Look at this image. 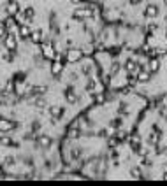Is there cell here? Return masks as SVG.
<instances>
[{
	"mask_svg": "<svg viewBox=\"0 0 167 186\" xmlns=\"http://www.w3.org/2000/svg\"><path fill=\"white\" fill-rule=\"evenodd\" d=\"M91 14H93V11H91V9H76V11H74V14H72V18L77 20V21H81V20H84L86 16H91Z\"/></svg>",
	"mask_w": 167,
	"mask_h": 186,
	"instance_id": "1",
	"label": "cell"
},
{
	"mask_svg": "<svg viewBox=\"0 0 167 186\" xmlns=\"http://www.w3.org/2000/svg\"><path fill=\"white\" fill-rule=\"evenodd\" d=\"M81 56H83V53L77 49H70L69 55H67V62H79L81 60Z\"/></svg>",
	"mask_w": 167,
	"mask_h": 186,
	"instance_id": "2",
	"label": "cell"
},
{
	"mask_svg": "<svg viewBox=\"0 0 167 186\" xmlns=\"http://www.w3.org/2000/svg\"><path fill=\"white\" fill-rule=\"evenodd\" d=\"M6 46L9 51L16 49V46H18V42H16V37H14V34H11V35L6 37Z\"/></svg>",
	"mask_w": 167,
	"mask_h": 186,
	"instance_id": "3",
	"label": "cell"
},
{
	"mask_svg": "<svg viewBox=\"0 0 167 186\" xmlns=\"http://www.w3.org/2000/svg\"><path fill=\"white\" fill-rule=\"evenodd\" d=\"M42 53H44L46 58H55V55H56L51 44H42Z\"/></svg>",
	"mask_w": 167,
	"mask_h": 186,
	"instance_id": "4",
	"label": "cell"
},
{
	"mask_svg": "<svg viewBox=\"0 0 167 186\" xmlns=\"http://www.w3.org/2000/svg\"><path fill=\"white\" fill-rule=\"evenodd\" d=\"M144 16H146V18H157V16H158V7H157V5H148V7L144 9Z\"/></svg>",
	"mask_w": 167,
	"mask_h": 186,
	"instance_id": "5",
	"label": "cell"
},
{
	"mask_svg": "<svg viewBox=\"0 0 167 186\" xmlns=\"http://www.w3.org/2000/svg\"><path fill=\"white\" fill-rule=\"evenodd\" d=\"M30 37H32V41H34L35 44H42L44 42V35H42L41 30H34V32L30 34Z\"/></svg>",
	"mask_w": 167,
	"mask_h": 186,
	"instance_id": "6",
	"label": "cell"
},
{
	"mask_svg": "<svg viewBox=\"0 0 167 186\" xmlns=\"http://www.w3.org/2000/svg\"><path fill=\"white\" fill-rule=\"evenodd\" d=\"M62 70H63V62L62 60H60V62H55V63L51 65V74H53V76H58Z\"/></svg>",
	"mask_w": 167,
	"mask_h": 186,
	"instance_id": "7",
	"label": "cell"
},
{
	"mask_svg": "<svg viewBox=\"0 0 167 186\" xmlns=\"http://www.w3.org/2000/svg\"><path fill=\"white\" fill-rule=\"evenodd\" d=\"M16 125L14 123H7V120H0V130H4V132H9V130H13Z\"/></svg>",
	"mask_w": 167,
	"mask_h": 186,
	"instance_id": "8",
	"label": "cell"
},
{
	"mask_svg": "<svg viewBox=\"0 0 167 186\" xmlns=\"http://www.w3.org/2000/svg\"><path fill=\"white\" fill-rule=\"evenodd\" d=\"M49 113H51V116H53V118H60V116H63V109L53 106V107H49Z\"/></svg>",
	"mask_w": 167,
	"mask_h": 186,
	"instance_id": "9",
	"label": "cell"
},
{
	"mask_svg": "<svg viewBox=\"0 0 167 186\" xmlns=\"http://www.w3.org/2000/svg\"><path fill=\"white\" fill-rule=\"evenodd\" d=\"M148 79H150V72H148L146 69H144V70H141L139 74H137V81H139V83H146Z\"/></svg>",
	"mask_w": 167,
	"mask_h": 186,
	"instance_id": "10",
	"label": "cell"
},
{
	"mask_svg": "<svg viewBox=\"0 0 167 186\" xmlns=\"http://www.w3.org/2000/svg\"><path fill=\"white\" fill-rule=\"evenodd\" d=\"M158 67H160V63H158V60H157V58H153V60L150 62L148 72H150V74H151V72H157V70H158Z\"/></svg>",
	"mask_w": 167,
	"mask_h": 186,
	"instance_id": "11",
	"label": "cell"
},
{
	"mask_svg": "<svg viewBox=\"0 0 167 186\" xmlns=\"http://www.w3.org/2000/svg\"><path fill=\"white\" fill-rule=\"evenodd\" d=\"M34 14H35L34 7H25V18H27V20H32Z\"/></svg>",
	"mask_w": 167,
	"mask_h": 186,
	"instance_id": "12",
	"label": "cell"
},
{
	"mask_svg": "<svg viewBox=\"0 0 167 186\" xmlns=\"http://www.w3.org/2000/svg\"><path fill=\"white\" fill-rule=\"evenodd\" d=\"M130 176H132L134 179H139L141 176H143V174H141V169L139 167H134L132 170H130Z\"/></svg>",
	"mask_w": 167,
	"mask_h": 186,
	"instance_id": "13",
	"label": "cell"
},
{
	"mask_svg": "<svg viewBox=\"0 0 167 186\" xmlns=\"http://www.w3.org/2000/svg\"><path fill=\"white\" fill-rule=\"evenodd\" d=\"M125 67H127V70H128V72H134V70H135V67H137V63H135L134 60H128Z\"/></svg>",
	"mask_w": 167,
	"mask_h": 186,
	"instance_id": "14",
	"label": "cell"
},
{
	"mask_svg": "<svg viewBox=\"0 0 167 186\" xmlns=\"http://www.w3.org/2000/svg\"><path fill=\"white\" fill-rule=\"evenodd\" d=\"M20 35L21 37H28V35H30V28H28L27 25H23V27L20 28Z\"/></svg>",
	"mask_w": 167,
	"mask_h": 186,
	"instance_id": "15",
	"label": "cell"
},
{
	"mask_svg": "<svg viewBox=\"0 0 167 186\" xmlns=\"http://www.w3.org/2000/svg\"><path fill=\"white\" fill-rule=\"evenodd\" d=\"M111 134H113V127H111V128H104V130H100V132H98V135H100V137H111Z\"/></svg>",
	"mask_w": 167,
	"mask_h": 186,
	"instance_id": "16",
	"label": "cell"
},
{
	"mask_svg": "<svg viewBox=\"0 0 167 186\" xmlns=\"http://www.w3.org/2000/svg\"><path fill=\"white\" fill-rule=\"evenodd\" d=\"M30 91H32V95H42L46 90H44V88H41V86H35V88H32Z\"/></svg>",
	"mask_w": 167,
	"mask_h": 186,
	"instance_id": "17",
	"label": "cell"
},
{
	"mask_svg": "<svg viewBox=\"0 0 167 186\" xmlns=\"http://www.w3.org/2000/svg\"><path fill=\"white\" fill-rule=\"evenodd\" d=\"M95 86H97L95 79H90V81H88V84H86V90H88V91H93V90H95Z\"/></svg>",
	"mask_w": 167,
	"mask_h": 186,
	"instance_id": "18",
	"label": "cell"
},
{
	"mask_svg": "<svg viewBox=\"0 0 167 186\" xmlns=\"http://www.w3.org/2000/svg\"><path fill=\"white\" fill-rule=\"evenodd\" d=\"M18 9H20L18 4H11V5H9V13H11V14H16V13H18Z\"/></svg>",
	"mask_w": 167,
	"mask_h": 186,
	"instance_id": "19",
	"label": "cell"
},
{
	"mask_svg": "<svg viewBox=\"0 0 167 186\" xmlns=\"http://www.w3.org/2000/svg\"><path fill=\"white\" fill-rule=\"evenodd\" d=\"M127 79H128V84L130 86H134L137 83V76H127Z\"/></svg>",
	"mask_w": 167,
	"mask_h": 186,
	"instance_id": "20",
	"label": "cell"
},
{
	"mask_svg": "<svg viewBox=\"0 0 167 186\" xmlns=\"http://www.w3.org/2000/svg\"><path fill=\"white\" fill-rule=\"evenodd\" d=\"M120 125H121V120H113V121H111L113 128H120Z\"/></svg>",
	"mask_w": 167,
	"mask_h": 186,
	"instance_id": "21",
	"label": "cell"
},
{
	"mask_svg": "<svg viewBox=\"0 0 167 186\" xmlns=\"http://www.w3.org/2000/svg\"><path fill=\"white\" fill-rule=\"evenodd\" d=\"M77 97L76 95H72V93H67V102H76Z\"/></svg>",
	"mask_w": 167,
	"mask_h": 186,
	"instance_id": "22",
	"label": "cell"
},
{
	"mask_svg": "<svg viewBox=\"0 0 167 186\" xmlns=\"http://www.w3.org/2000/svg\"><path fill=\"white\" fill-rule=\"evenodd\" d=\"M41 144H42V146H46V148H48L49 144H51V141H49L48 137H42V139H41Z\"/></svg>",
	"mask_w": 167,
	"mask_h": 186,
	"instance_id": "23",
	"label": "cell"
},
{
	"mask_svg": "<svg viewBox=\"0 0 167 186\" xmlns=\"http://www.w3.org/2000/svg\"><path fill=\"white\" fill-rule=\"evenodd\" d=\"M35 106H37V107H42V106H46V102L42 100V98H39V100L35 102Z\"/></svg>",
	"mask_w": 167,
	"mask_h": 186,
	"instance_id": "24",
	"label": "cell"
},
{
	"mask_svg": "<svg viewBox=\"0 0 167 186\" xmlns=\"http://www.w3.org/2000/svg\"><path fill=\"white\" fill-rule=\"evenodd\" d=\"M128 2H130V5H139L143 0H128Z\"/></svg>",
	"mask_w": 167,
	"mask_h": 186,
	"instance_id": "25",
	"label": "cell"
},
{
	"mask_svg": "<svg viewBox=\"0 0 167 186\" xmlns=\"http://www.w3.org/2000/svg\"><path fill=\"white\" fill-rule=\"evenodd\" d=\"M4 34H6V28H4V27H0V37L4 35Z\"/></svg>",
	"mask_w": 167,
	"mask_h": 186,
	"instance_id": "26",
	"label": "cell"
},
{
	"mask_svg": "<svg viewBox=\"0 0 167 186\" xmlns=\"http://www.w3.org/2000/svg\"><path fill=\"white\" fill-rule=\"evenodd\" d=\"M162 179H165V181H167V172H164V176H162Z\"/></svg>",
	"mask_w": 167,
	"mask_h": 186,
	"instance_id": "27",
	"label": "cell"
},
{
	"mask_svg": "<svg viewBox=\"0 0 167 186\" xmlns=\"http://www.w3.org/2000/svg\"><path fill=\"white\" fill-rule=\"evenodd\" d=\"M70 2H72V4H79V2H81V0H70Z\"/></svg>",
	"mask_w": 167,
	"mask_h": 186,
	"instance_id": "28",
	"label": "cell"
},
{
	"mask_svg": "<svg viewBox=\"0 0 167 186\" xmlns=\"http://www.w3.org/2000/svg\"><path fill=\"white\" fill-rule=\"evenodd\" d=\"M164 4H165V7H167V0H164Z\"/></svg>",
	"mask_w": 167,
	"mask_h": 186,
	"instance_id": "29",
	"label": "cell"
},
{
	"mask_svg": "<svg viewBox=\"0 0 167 186\" xmlns=\"http://www.w3.org/2000/svg\"><path fill=\"white\" fill-rule=\"evenodd\" d=\"M165 37H167V32H165Z\"/></svg>",
	"mask_w": 167,
	"mask_h": 186,
	"instance_id": "30",
	"label": "cell"
}]
</instances>
